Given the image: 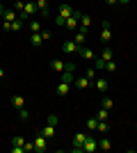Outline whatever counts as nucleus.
<instances>
[{
	"label": "nucleus",
	"instance_id": "nucleus-18",
	"mask_svg": "<svg viewBox=\"0 0 137 153\" xmlns=\"http://www.w3.org/2000/svg\"><path fill=\"white\" fill-rule=\"evenodd\" d=\"M41 135H44L46 140H53V137H55V126H50V123H48L46 128H41Z\"/></svg>",
	"mask_w": 137,
	"mask_h": 153
},
{
	"label": "nucleus",
	"instance_id": "nucleus-4",
	"mask_svg": "<svg viewBox=\"0 0 137 153\" xmlns=\"http://www.w3.org/2000/svg\"><path fill=\"white\" fill-rule=\"evenodd\" d=\"M78 25H80V12H73L71 16L64 21V27L69 32H73V30H78Z\"/></svg>",
	"mask_w": 137,
	"mask_h": 153
},
{
	"label": "nucleus",
	"instance_id": "nucleus-22",
	"mask_svg": "<svg viewBox=\"0 0 137 153\" xmlns=\"http://www.w3.org/2000/svg\"><path fill=\"white\" fill-rule=\"evenodd\" d=\"M98 149H103V151H110L112 149V142L107 140V135H105L103 140H98Z\"/></svg>",
	"mask_w": 137,
	"mask_h": 153
},
{
	"label": "nucleus",
	"instance_id": "nucleus-5",
	"mask_svg": "<svg viewBox=\"0 0 137 153\" xmlns=\"http://www.w3.org/2000/svg\"><path fill=\"white\" fill-rule=\"evenodd\" d=\"M98 149V140L96 137H91V135H87L85 144H82V149H80V153H94Z\"/></svg>",
	"mask_w": 137,
	"mask_h": 153
},
{
	"label": "nucleus",
	"instance_id": "nucleus-6",
	"mask_svg": "<svg viewBox=\"0 0 137 153\" xmlns=\"http://www.w3.org/2000/svg\"><path fill=\"white\" fill-rule=\"evenodd\" d=\"M85 140H87V133H76V135H73V142H71V151L80 153V149H82Z\"/></svg>",
	"mask_w": 137,
	"mask_h": 153
},
{
	"label": "nucleus",
	"instance_id": "nucleus-16",
	"mask_svg": "<svg viewBox=\"0 0 137 153\" xmlns=\"http://www.w3.org/2000/svg\"><path fill=\"white\" fill-rule=\"evenodd\" d=\"M78 55H80V57H82V59H94V57H96V55H94V51H91L89 46H87V48H85V46H82Z\"/></svg>",
	"mask_w": 137,
	"mask_h": 153
},
{
	"label": "nucleus",
	"instance_id": "nucleus-3",
	"mask_svg": "<svg viewBox=\"0 0 137 153\" xmlns=\"http://www.w3.org/2000/svg\"><path fill=\"white\" fill-rule=\"evenodd\" d=\"M73 73H76V64H73V62H66V69L62 71V82H69V85H71L73 80H76Z\"/></svg>",
	"mask_w": 137,
	"mask_h": 153
},
{
	"label": "nucleus",
	"instance_id": "nucleus-15",
	"mask_svg": "<svg viewBox=\"0 0 137 153\" xmlns=\"http://www.w3.org/2000/svg\"><path fill=\"white\" fill-rule=\"evenodd\" d=\"M85 32H87V30H80V27H78V30H76V34H73V41H76L78 46H85Z\"/></svg>",
	"mask_w": 137,
	"mask_h": 153
},
{
	"label": "nucleus",
	"instance_id": "nucleus-23",
	"mask_svg": "<svg viewBox=\"0 0 137 153\" xmlns=\"http://www.w3.org/2000/svg\"><path fill=\"white\" fill-rule=\"evenodd\" d=\"M107 117H110V110H105V108H101L96 112V119H98V121H107Z\"/></svg>",
	"mask_w": 137,
	"mask_h": 153
},
{
	"label": "nucleus",
	"instance_id": "nucleus-27",
	"mask_svg": "<svg viewBox=\"0 0 137 153\" xmlns=\"http://www.w3.org/2000/svg\"><path fill=\"white\" fill-rule=\"evenodd\" d=\"M87 128H89V130H96V128H98V119H96V117L87 119Z\"/></svg>",
	"mask_w": 137,
	"mask_h": 153
},
{
	"label": "nucleus",
	"instance_id": "nucleus-2",
	"mask_svg": "<svg viewBox=\"0 0 137 153\" xmlns=\"http://www.w3.org/2000/svg\"><path fill=\"white\" fill-rule=\"evenodd\" d=\"M48 39H50V32H48V30L30 32V44H32V48H41V46H44V41H48Z\"/></svg>",
	"mask_w": 137,
	"mask_h": 153
},
{
	"label": "nucleus",
	"instance_id": "nucleus-20",
	"mask_svg": "<svg viewBox=\"0 0 137 153\" xmlns=\"http://www.w3.org/2000/svg\"><path fill=\"white\" fill-rule=\"evenodd\" d=\"M12 105L14 108H25V98H23V96H12Z\"/></svg>",
	"mask_w": 137,
	"mask_h": 153
},
{
	"label": "nucleus",
	"instance_id": "nucleus-11",
	"mask_svg": "<svg viewBox=\"0 0 137 153\" xmlns=\"http://www.w3.org/2000/svg\"><path fill=\"white\" fill-rule=\"evenodd\" d=\"M37 2V9H39L41 16H50V9H48V0H34Z\"/></svg>",
	"mask_w": 137,
	"mask_h": 153
},
{
	"label": "nucleus",
	"instance_id": "nucleus-36",
	"mask_svg": "<svg viewBox=\"0 0 137 153\" xmlns=\"http://www.w3.org/2000/svg\"><path fill=\"white\" fill-rule=\"evenodd\" d=\"M48 123H50V126H57V114H50V117H48Z\"/></svg>",
	"mask_w": 137,
	"mask_h": 153
},
{
	"label": "nucleus",
	"instance_id": "nucleus-21",
	"mask_svg": "<svg viewBox=\"0 0 137 153\" xmlns=\"http://www.w3.org/2000/svg\"><path fill=\"white\" fill-rule=\"evenodd\" d=\"M112 57H114L112 48H107V46H105V48H103V53H101V59H103V62H110Z\"/></svg>",
	"mask_w": 137,
	"mask_h": 153
},
{
	"label": "nucleus",
	"instance_id": "nucleus-14",
	"mask_svg": "<svg viewBox=\"0 0 137 153\" xmlns=\"http://www.w3.org/2000/svg\"><path fill=\"white\" fill-rule=\"evenodd\" d=\"M94 87H96L98 91H107V87H110V85H107V80H105V78H96V80H94Z\"/></svg>",
	"mask_w": 137,
	"mask_h": 153
},
{
	"label": "nucleus",
	"instance_id": "nucleus-28",
	"mask_svg": "<svg viewBox=\"0 0 137 153\" xmlns=\"http://www.w3.org/2000/svg\"><path fill=\"white\" fill-rule=\"evenodd\" d=\"M30 32H41V23L39 21H30Z\"/></svg>",
	"mask_w": 137,
	"mask_h": 153
},
{
	"label": "nucleus",
	"instance_id": "nucleus-1",
	"mask_svg": "<svg viewBox=\"0 0 137 153\" xmlns=\"http://www.w3.org/2000/svg\"><path fill=\"white\" fill-rule=\"evenodd\" d=\"M73 12H76L73 7H69L66 2H62V5L57 7V16H55V25H64V21L69 19V16H71Z\"/></svg>",
	"mask_w": 137,
	"mask_h": 153
},
{
	"label": "nucleus",
	"instance_id": "nucleus-8",
	"mask_svg": "<svg viewBox=\"0 0 137 153\" xmlns=\"http://www.w3.org/2000/svg\"><path fill=\"white\" fill-rule=\"evenodd\" d=\"M46 149H48V140H46L44 135L39 133L37 137H34V151H37V153H44Z\"/></svg>",
	"mask_w": 137,
	"mask_h": 153
},
{
	"label": "nucleus",
	"instance_id": "nucleus-34",
	"mask_svg": "<svg viewBox=\"0 0 137 153\" xmlns=\"http://www.w3.org/2000/svg\"><path fill=\"white\" fill-rule=\"evenodd\" d=\"M23 151H25V153L34 151V142H25V144H23Z\"/></svg>",
	"mask_w": 137,
	"mask_h": 153
},
{
	"label": "nucleus",
	"instance_id": "nucleus-12",
	"mask_svg": "<svg viewBox=\"0 0 137 153\" xmlns=\"http://www.w3.org/2000/svg\"><path fill=\"white\" fill-rule=\"evenodd\" d=\"M73 82H76V87H78V89H89L91 80H89V78H87V76H82V78H76Z\"/></svg>",
	"mask_w": 137,
	"mask_h": 153
},
{
	"label": "nucleus",
	"instance_id": "nucleus-9",
	"mask_svg": "<svg viewBox=\"0 0 137 153\" xmlns=\"http://www.w3.org/2000/svg\"><path fill=\"white\" fill-rule=\"evenodd\" d=\"M0 19L5 21V23H12V21L19 19V14H16V9H7V7H5V12H2V16H0Z\"/></svg>",
	"mask_w": 137,
	"mask_h": 153
},
{
	"label": "nucleus",
	"instance_id": "nucleus-33",
	"mask_svg": "<svg viewBox=\"0 0 137 153\" xmlns=\"http://www.w3.org/2000/svg\"><path fill=\"white\" fill-rule=\"evenodd\" d=\"M94 69H96V71H103V69H105V62L98 57V59H96V64H94Z\"/></svg>",
	"mask_w": 137,
	"mask_h": 153
},
{
	"label": "nucleus",
	"instance_id": "nucleus-13",
	"mask_svg": "<svg viewBox=\"0 0 137 153\" xmlns=\"http://www.w3.org/2000/svg\"><path fill=\"white\" fill-rule=\"evenodd\" d=\"M50 69H53V73H62V71L66 69V62H64V59H53Z\"/></svg>",
	"mask_w": 137,
	"mask_h": 153
},
{
	"label": "nucleus",
	"instance_id": "nucleus-24",
	"mask_svg": "<svg viewBox=\"0 0 137 153\" xmlns=\"http://www.w3.org/2000/svg\"><path fill=\"white\" fill-rule=\"evenodd\" d=\"M23 27H25V21H21V19L12 21V32H19V30H23Z\"/></svg>",
	"mask_w": 137,
	"mask_h": 153
},
{
	"label": "nucleus",
	"instance_id": "nucleus-10",
	"mask_svg": "<svg viewBox=\"0 0 137 153\" xmlns=\"http://www.w3.org/2000/svg\"><path fill=\"white\" fill-rule=\"evenodd\" d=\"M101 41H103V46H107L112 41V27H101Z\"/></svg>",
	"mask_w": 137,
	"mask_h": 153
},
{
	"label": "nucleus",
	"instance_id": "nucleus-31",
	"mask_svg": "<svg viewBox=\"0 0 137 153\" xmlns=\"http://www.w3.org/2000/svg\"><path fill=\"white\" fill-rule=\"evenodd\" d=\"M105 71H110V73H114V71H117V62H105Z\"/></svg>",
	"mask_w": 137,
	"mask_h": 153
},
{
	"label": "nucleus",
	"instance_id": "nucleus-7",
	"mask_svg": "<svg viewBox=\"0 0 137 153\" xmlns=\"http://www.w3.org/2000/svg\"><path fill=\"white\" fill-rule=\"evenodd\" d=\"M80 48H82V46H78L73 39H66L64 44H62V51H64L66 55H71V53H80Z\"/></svg>",
	"mask_w": 137,
	"mask_h": 153
},
{
	"label": "nucleus",
	"instance_id": "nucleus-26",
	"mask_svg": "<svg viewBox=\"0 0 137 153\" xmlns=\"http://www.w3.org/2000/svg\"><path fill=\"white\" fill-rule=\"evenodd\" d=\"M101 105H103L105 110H112V108H114V101H112L110 96H105V98H103V103H101Z\"/></svg>",
	"mask_w": 137,
	"mask_h": 153
},
{
	"label": "nucleus",
	"instance_id": "nucleus-17",
	"mask_svg": "<svg viewBox=\"0 0 137 153\" xmlns=\"http://www.w3.org/2000/svg\"><path fill=\"white\" fill-rule=\"evenodd\" d=\"M55 94L57 96H66L69 94V82H62V80H59V85L55 87Z\"/></svg>",
	"mask_w": 137,
	"mask_h": 153
},
{
	"label": "nucleus",
	"instance_id": "nucleus-41",
	"mask_svg": "<svg viewBox=\"0 0 137 153\" xmlns=\"http://www.w3.org/2000/svg\"><path fill=\"white\" fill-rule=\"evenodd\" d=\"M2 76H5V71H2V66H0V80H2Z\"/></svg>",
	"mask_w": 137,
	"mask_h": 153
},
{
	"label": "nucleus",
	"instance_id": "nucleus-39",
	"mask_svg": "<svg viewBox=\"0 0 137 153\" xmlns=\"http://www.w3.org/2000/svg\"><path fill=\"white\" fill-rule=\"evenodd\" d=\"M128 2H130V0H119V5H128Z\"/></svg>",
	"mask_w": 137,
	"mask_h": 153
},
{
	"label": "nucleus",
	"instance_id": "nucleus-19",
	"mask_svg": "<svg viewBox=\"0 0 137 153\" xmlns=\"http://www.w3.org/2000/svg\"><path fill=\"white\" fill-rule=\"evenodd\" d=\"M91 25V16H87V14H80V30H87V27Z\"/></svg>",
	"mask_w": 137,
	"mask_h": 153
},
{
	"label": "nucleus",
	"instance_id": "nucleus-30",
	"mask_svg": "<svg viewBox=\"0 0 137 153\" xmlns=\"http://www.w3.org/2000/svg\"><path fill=\"white\" fill-rule=\"evenodd\" d=\"M19 117H21V121H27V119H30V112H27L25 108H21L19 110Z\"/></svg>",
	"mask_w": 137,
	"mask_h": 153
},
{
	"label": "nucleus",
	"instance_id": "nucleus-40",
	"mask_svg": "<svg viewBox=\"0 0 137 153\" xmlns=\"http://www.w3.org/2000/svg\"><path fill=\"white\" fill-rule=\"evenodd\" d=\"M2 12H5V5H2V2H0V16H2Z\"/></svg>",
	"mask_w": 137,
	"mask_h": 153
},
{
	"label": "nucleus",
	"instance_id": "nucleus-37",
	"mask_svg": "<svg viewBox=\"0 0 137 153\" xmlns=\"http://www.w3.org/2000/svg\"><path fill=\"white\" fill-rule=\"evenodd\" d=\"M2 30H5V32H12V23H5V21H2Z\"/></svg>",
	"mask_w": 137,
	"mask_h": 153
},
{
	"label": "nucleus",
	"instance_id": "nucleus-25",
	"mask_svg": "<svg viewBox=\"0 0 137 153\" xmlns=\"http://www.w3.org/2000/svg\"><path fill=\"white\" fill-rule=\"evenodd\" d=\"M96 130H98V133H103V135H107V133H110V123H107V121H98Z\"/></svg>",
	"mask_w": 137,
	"mask_h": 153
},
{
	"label": "nucleus",
	"instance_id": "nucleus-29",
	"mask_svg": "<svg viewBox=\"0 0 137 153\" xmlns=\"http://www.w3.org/2000/svg\"><path fill=\"white\" fill-rule=\"evenodd\" d=\"M12 144H14V146H23V144H25V140H23V137H21V135H14V140H12Z\"/></svg>",
	"mask_w": 137,
	"mask_h": 153
},
{
	"label": "nucleus",
	"instance_id": "nucleus-35",
	"mask_svg": "<svg viewBox=\"0 0 137 153\" xmlns=\"http://www.w3.org/2000/svg\"><path fill=\"white\" fill-rule=\"evenodd\" d=\"M96 73H98L96 69H91V71H87V78H89L91 82H94V80H96Z\"/></svg>",
	"mask_w": 137,
	"mask_h": 153
},
{
	"label": "nucleus",
	"instance_id": "nucleus-38",
	"mask_svg": "<svg viewBox=\"0 0 137 153\" xmlns=\"http://www.w3.org/2000/svg\"><path fill=\"white\" fill-rule=\"evenodd\" d=\"M105 2H107V5H110V7H114V5H119V0H105Z\"/></svg>",
	"mask_w": 137,
	"mask_h": 153
},
{
	"label": "nucleus",
	"instance_id": "nucleus-32",
	"mask_svg": "<svg viewBox=\"0 0 137 153\" xmlns=\"http://www.w3.org/2000/svg\"><path fill=\"white\" fill-rule=\"evenodd\" d=\"M23 5H25V2H21V0H14V7H12V9H16V12H23Z\"/></svg>",
	"mask_w": 137,
	"mask_h": 153
}]
</instances>
